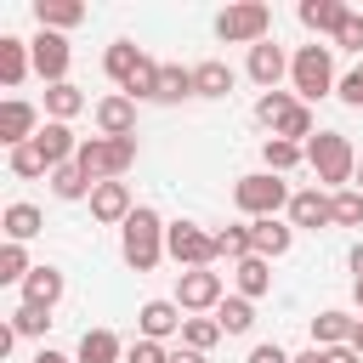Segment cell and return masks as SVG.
<instances>
[{
	"instance_id": "obj_1",
	"label": "cell",
	"mask_w": 363,
	"mask_h": 363,
	"mask_svg": "<svg viewBox=\"0 0 363 363\" xmlns=\"http://www.w3.org/2000/svg\"><path fill=\"white\" fill-rule=\"evenodd\" d=\"M119 255L136 272H153L164 261V221H159V210H147V204L130 210V221L119 227Z\"/></svg>"
},
{
	"instance_id": "obj_2",
	"label": "cell",
	"mask_w": 363,
	"mask_h": 363,
	"mask_svg": "<svg viewBox=\"0 0 363 363\" xmlns=\"http://www.w3.org/2000/svg\"><path fill=\"white\" fill-rule=\"evenodd\" d=\"M102 74L125 91V96H153V79H159V62L142 51V45H130V40H113L108 45V57H102Z\"/></svg>"
},
{
	"instance_id": "obj_3",
	"label": "cell",
	"mask_w": 363,
	"mask_h": 363,
	"mask_svg": "<svg viewBox=\"0 0 363 363\" xmlns=\"http://www.w3.org/2000/svg\"><path fill=\"white\" fill-rule=\"evenodd\" d=\"M74 164H79L91 182H119V176L136 164V136H91V142H79Z\"/></svg>"
},
{
	"instance_id": "obj_4",
	"label": "cell",
	"mask_w": 363,
	"mask_h": 363,
	"mask_svg": "<svg viewBox=\"0 0 363 363\" xmlns=\"http://www.w3.org/2000/svg\"><path fill=\"white\" fill-rule=\"evenodd\" d=\"M306 164L318 170V182H329V187H346V182L357 176V147H352L340 130H318V136L306 142Z\"/></svg>"
},
{
	"instance_id": "obj_5",
	"label": "cell",
	"mask_w": 363,
	"mask_h": 363,
	"mask_svg": "<svg viewBox=\"0 0 363 363\" xmlns=\"http://www.w3.org/2000/svg\"><path fill=\"white\" fill-rule=\"evenodd\" d=\"M289 79H295V96L301 102H318V96H329L335 91V57H329V45H301L295 57H289Z\"/></svg>"
},
{
	"instance_id": "obj_6",
	"label": "cell",
	"mask_w": 363,
	"mask_h": 363,
	"mask_svg": "<svg viewBox=\"0 0 363 363\" xmlns=\"http://www.w3.org/2000/svg\"><path fill=\"white\" fill-rule=\"evenodd\" d=\"M289 187L272 176V170H255V176H238V187H233V204L250 216V221H267V216H278V210H289Z\"/></svg>"
},
{
	"instance_id": "obj_7",
	"label": "cell",
	"mask_w": 363,
	"mask_h": 363,
	"mask_svg": "<svg viewBox=\"0 0 363 363\" xmlns=\"http://www.w3.org/2000/svg\"><path fill=\"white\" fill-rule=\"evenodd\" d=\"M216 34H221L227 45H261V40L272 34V6L238 0V6H227V11L216 17Z\"/></svg>"
},
{
	"instance_id": "obj_8",
	"label": "cell",
	"mask_w": 363,
	"mask_h": 363,
	"mask_svg": "<svg viewBox=\"0 0 363 363\" xmlns=\"http://www.w3.org/2000/svg\"><path fill=\"white\" fill-rule=\"evenodd\" d=\"M164 255L176 261V267H210L216 261V233H204L199 221H170L164 227Z\"/></svg>"
},
{
	"instance_id": "obj_9",
	"label": "cell",
	"mask_w": 363,
	"mask_h": 363,
	"mask_svg": "<svg viewBox=\"0 0 363 363\" xmlns=\"http://www.w3.org/2000/svg\"><path fill=\"white\" fill-rule=\"evenodd\" d=\"M227 301V289H221V272H210V267H193V272H182V284H176V306L182 312H216Z\"/></svg>"
},
{
	"instance_id": "obj_10",
	"label": "cell",
	"mask_w": 363,
	"mask_h": 363,
	"mask_svg": "<svg viewBox=\"0 0 363 363\" xmlns=\"http://www.w3.org/2000/svg\"><path fill=\"white\" fill-rule=\"evenodd\" d=\"M28 57H34V74H40L45 85H62V79H68V40H62V34L40 28V34L28 40Z\"/></svg>"
},
{
	"instance_id": "obj_11",
	"label": "cell",
	"mask_w": 363,
	"mask_h": 363,
	"mask_svg": "<svg viewBox=\"0 0 363 363\" xmlns=\"http://www.w3.org/2000/svg\"><path fill=\"white\" fill-rule=\"evenodd\" d=\"M34 136H40V113H34L23 96L0 102V142H6V147H28Z\"/></svg>"
},
{
	"instance_id": "obj_12",
	"label": "cell",
	"mask_w": 363,
	"mask_h": 363,
	"mask_svg": "<svg viewBox=\"0 0 363 363\" xmlns=\"http://www.w3.org/2000/svg\"><path fill=\"white\" fill-rule=\"evenodd\" d=\"M182 306L176 301H142V312H136V329H142V340H170V335H182Z\"/></svg>"
},
{
	"instance_id": "obj_13",
	"label": "cell",
	"mask_w": 363,
	"mask_h": 363,
	"mask_svg": "<svg viewBox=\"0 0 363 363\" xmlns=\"http://www.w3.org/2000/svg\"><path fill=\"white\" fill-rule=\"evenodd\" d=\"M96 130L102 136H136V96H125V91H113V96H102L96 102Z\"/></svg>"
},
{
	"instance_id": "obj_14",
	"label": "cell",
	"mask_w": 363,
	"mask_h": 363,
	"mask_svg": "<svg viewBox=\"0 0 363 363\" xmlns=\"http://www.w3.org/2000/svg\"><path fill=\"white\" fill-rule=\"evenodd\" d=\"M34 147H40V159L57 170V164H74V153H79V136H74L62 119H45V125H40V136H34Z\"/></svg>"
},
{
	"instance_id": "obj_15",
	"label": "cell",
	"mask_w": 363,
	"mask_h": 363,
	"mask_svg": "<svg viewBox=\"0 0 363 363\" xmlns=\"http://www.w3.org/2000/svg\"><path fill=\"white\" fill-rule=\"evenodd\" d=\"M130 210H136V204H130V187H125V182H96V187H91V216H96V221H108V227L119 221V227H125Z\"/></svg>"
},
{
	"instance_id": "obj_16",
	"label": "cell",
	"mask_w": 363,
	"mask_h": 363,
	"mask_svg": "<svg viewBox=\"0 0 363 363\" xmlns=\"http://www.w3.org/2000/svg\"><path fill=\"white\" fill-rule=\"evenodd\" d=\"M335 221V199L329 193H318V187H301L295 199H289V227H329Z\"/></svg>"
},
{
	"instance_id": "obj_17",
	"label": "cell",
	"mask_w": 363,
	"mask_h": 363,
	"mask_svg": "<svg viewBox=\"0 0 363 363\" xmlns=\"http://www.w3.org/2000/svg\"><path fill=\"white\" fill-rule=\"evenodd\" d=\"M289 74V57H284V45H272V40H261V45H250V79L261 85V91H278V79Z\"/></svg>"
},
{
	"instance_id": "obj_18",
	"label": "cell",
	"mask_w": 363,
	"mask_h": 363,
	"mask_svg": "<svg viewBox=\"0 0 363 363\" xmlns=\"http://www.w3.org/2000/svg\"><path fill=\"white\" fill-rule=\"evenodd\" d=\"M289 244H295V227H284L278 216H267V221H250V250H255L261 261H278V255H289Z\"/></svg>"
},
{
	"instance_id": "obj_19",
	"label": "cell",
	"mask_w": 363,
	"mask_h": 363,
	"mask_svg": "<svg viewBox=\"0 0 363 363\" xmlns=\"http://www.w3.org/2000/svg\"><path fill=\"white\" fill-rule=\"evenodd\" d=\"M352 329H357V318L352 312H340V306H323L318 318H312V346H352Z\"/></svg>"
},
{
	"instance_id": "obj_20",
	"label": "cell",
	"mask_w": 363,
	"mask_h": 363,
	"mask_svg": "<svg viewBox=\"0 0 363 363\" xmlns=\"http://www.w3.org/2000/svg\"><path fill=\"white\" fill-rule=\"evenodd\" d=\"M312 34H340V23L352 17V6H340V0H301V11H295Z\"/></svg>"
},
{
	"instance_id": "obj_21",
	"label": "cell",
	"mask_w": 363,
	"mask_h": 363,
	"mask_svg": "<svg viewBox=\"0 0 363 363\" xmlns=\"http://www.w3.org/2000/svg\"><path fill=\"white\" fill-rule=\"evenodd\" d=\"M57 301H62V272H57V267H34V272L23 278V306H45V312H51Z\"/></svg>"
},
{
	"instance_id": "obj_22",
	"label": "cell",
	"mask_w": 363,
	"mask_h": 363,
	"mask_svg": "<svg viewBox=\"0 0 363 363\" xmlns=\"http://www.w3.org/2000/svg\"><path fill=\"white\" fill-rule=\"evenodd\" d=\"M233 284H238V295H244V301H261V295L272 289V261H261V255H244V261L233 267Z\"/></svg>"
},
{
	"instance_id": "obj_23",
	"label": "cell",
	"mask_w": 363,
	"mask_h": 363,
	"mask_svg": "<svg viewBox=\"0 0 363 363\" xmlns=\"http://www.w3.org/2000/svg\"><path fill=\"white\" fill-rule=\"evenodd\" d=\"M119 357H125V346H119L113 329H85V335H79L74 363H119Z\"/></svg>"
},
{
	"instance_id": "obj_24",
	"label": "cell",
	"mask_w": 363,
	"mask_h": 363,
	"mask_svg": "<svg viewBox=\"0 0 363 363\" xmlns=\"http://www.w3.org/2000/svg\"><path fill=\"white\" fill-rule=\"evenodd\" d=\"M34 23L51 28V34L79 28V23H85V6H79V0H40V6H34Z\"/></svg>"
},
{
	"instance_id": "obj_25",
	"label": "cell",
	"mask_w": 363,
	"mask_h": 363,
	"mask_svg": "<svg viewBox=\"0 0 363 363\" xmlns=\"http://www.w3.org/2000/svg\"><path fill=\"white\" fill-rule=\"evenodd\" d=\"M34 68V57H28V40H17V34H6L0 40V85L11 91V85H23V74Z\"/></svg>"
},
{
	"instance_id": "obj_26",
	"label": "cell",
	"mask_w": 363,
	"mask_h": 363,
	"mask_svg": "<svg viewBox=\"0 0 363 363\" xmlns=\"http://www.w3.org/2000/svg\"><path fill=\"white\" fill-rule=\"evenodd\" d=\"M182 96H193V68L159 62V79H153V96L147 102H182Z\"/></svg>"
},
{
	"instance_id": "obj_27",
	"label": "cell",
	"mask_w": 363,
	"mask_h": 363,
	"mask_svg": "<svg viewBox=\"0 0 363 363\" xmlns=\"http://www.w3.org/2000/svg\"><path fill=\"white\" fill-rule=\"evenodd\" d=\"M0 227H6V244H28V238H34L40 227H45V216H40L34 204H6Z\"/></svg>"
},
{
	"instance_id": "obj_28",
	"label": "cell",
	"mask_w": 363,
	"mask_h": 363,
	"mask_svg": "<svg viewBox=\"0 0 363 363\" xmlns=\"http://www.w3.org/2000/svg\"><path fill=\"white\" fill-rule=\"evenodd\" d=\"M227 91H233V68L221 57H210V62L193 68V96H227Z\"/></svg>"
},
{
	"instance_id": "obj_29",
	"label": "cell",
	"mask_w": 363,
	"mask_h": 363,
	"mask_svg": "<svg viewBox=\"0 0 363 363\" xmlns=\"http://www.w3.org/2000/svg\"><path fill=\"white\" fill-rule=\"evenodd\" d=\"M216 323H221V335H250V329H255V301L227 295V301L216 306Z\"/></svg>"
},
{
	"instance_id": "obj_30",
	"label": "cell",
	"mask_w": 363,
	"mask_h": 363,
	"mask_svg": "<svg viewBox=\"0 0 363 363\" xmlns=\"http://www.w3.org/2000/svg\"><path fill=\"white\" fill-rule=\"evenodd\" d=\"M79 108H85V91H79L74 79H62V85H45V113H51V119H62V125H68Z\"/></svg>"
},
{
	"instance_id": "obj_31",
	"label": "cell",
	"mask_w": 363,
	"mask_h": 363,
	"mask_svg": "<svg viewBox=\"0 0 363 363\" xmlns=\"http://www.w3.org/2000/svg\"><path fill=\"white\" fill-rule=\"evenodd\" d=\"M301 108V96H289V91H261V102H255V119L267 125V130H278L289 113Z\"/></svg>"
},
{
	"instance_id": "obj_32",
	"label": "cell",
	"mask_w": 363,
	"mask_h": 363,
	"mask_svg": "<svg viewBox=\"0 0 363 363\" xmlns=\"http://www.w3.org/2000/svg\"><path fill=\"white\" fill-rule=\"evenodd\" d=\"M261 159H267V170H272V176H284V170H295V164L306 159V147H301V142H284V136H267Z\"/></svg>"
},
{
	"instance_id": "obj_33",
	"label": "cell",
	"mask_w": 363,
	"mask_h": 363,
	"mask_svg": "<svg viewBox=\"0 0 363 363\" xmlns=\"http://www.w3.org/2000/svg\"><path fill=\"white\" fill-rule=\"evenodd\" d=\"M91 187H96V182H91L79 164H57V170H51V193H57V199H91Z\"/></svg>"
},
{
	"instance_id": "obj_34",
	"label": "cell",
	"mask_w": 363,
	"mask_h": 363,
	"mask_svg": "<svg viewBox=\"0 0 363 363\" xmlns=\"http://www.w3.org/2000/svg\"><path fill=\"white\" fill-rule=\"evenodd\" d=\"M244 255H255V250H250V227H221V233H216V261H233V267H238Z\"/></svg>"
},
{
	"instance_id": "obj_35",
	"label": "cell",
	"mask_w": 363,
	"mask_h": 363,
	"mask_svg": "<svg viewBox=\"0 0 363 363\" xmlns=\"http://www.w3.org/2000/svg\"><path fill=\"white\" fill-rule=\"evenodd\" d=\"M216 340H221V323H216V318H187V323H182V346H187V352H210Z\"/></svg>"
},
{
	"instance_id": "obj_36",
	"label": "cell",
	"mask_w": 363,
	"mask_h": 363,
	"mask_svg": "<svg viewBox=\"0 0 363 363\" xmlns=\"http://www.w3.org/2000/svg\"><path fill=\"white\" fill-rule=\"evenodd\" d=\"M28 272H34V267H28V250H23V244H6V250H0V284H23Z\"/></svg>"
},
{
	"instance_id": "obj_37",
	"label": "cell",
	"mask_w": 363,
	"mask_h": 363,
	"mask_svg": "<svg viewBox=\"0 0 363 363\" xmlns=\"http://www.w3.org/2000/svg\"><path fill=\"white\" fill-rule=\"evenodd\" d=\"M335 227H363V193L357 187H340L335 193Z\"/></svg>"
},
{
	"instance_id": "obj_38",
	"label": "cell",
	"mask_w": 363,
	"mask_h": 363,
	"mask_svg": "<svg viewBox=\"0 0 363 363\" xmlns=\"http://www.w3.org/2000/svg\"><path fill=\"white\" fill-rule=\"evenodd\" d=\"M51 329V312L45 306H17L11 312V335H45Z\"/></svg>"
},
{
	"instance_id": "obj_39",
	"label": "cell",
	"mask_w": 363,
	"mask_h": 363,
	"mask_svg": "<svg viewBox=\"0 0 363 363\" xmlns=\"http://www.w3.org/2000/svg\"><path fill=\"white\" fill-rule=\"evenodd\" d=\"M51 164L40 159V147L28 142V147H11V176H45Z\"/></svg>"
},
{
	"instance_id": "obj_40",
	"label": "cell",
	"mask_w": 363,
	"mask_h": 363,
	"mask_svg": "<svg viewBox=\"0 0 363 363\" xmlns=\"http://www.w3.org/2000/svg\"><path fill=\"white\" fill-rule=\"evenodd\" d=\"M125 363H170V352L159 340H130L125 346Z\"/></svg>"
},
{
	"instance_id": "obj_41",
	"label": "cell",
	"mask_w": 363,
	"mask_h": 363,
	"mask_svg": "<svg viewBox=\"0 0 363 363\" xmlns=\"http://www.w3.org/2000/svg\"><path fill=\"white\" fill-rule=\"evenodd\" d=\"M335 96H340L346 108H363V62H357V68H352V74L335 85Z\"/></svg>"
},
{
	"instance_id": "obj_42",
	"label": "cell",
	"mask_w": 363,
	"mask_h": 363,
	"mask_svg": "<svg viewBox=\"0 0 363 363\" xmlns=\"http://www.w3.org/2000/svg\"><path fill=\"white\" fill-rule=\"evenodd\" d=\"M335 45H340V51H363V17H357V11H352V17L340 23V34H335Z\"/></svg>"
},
{
	"instance_id": "obj_43",
	"label": "cell",
	"mask_w": 363,
	"mask_h": 363,
	"mask_svg": "<svg viewBox=\"0 0 363 363\" xmlns=\"http://www.w3.org/2000/svg\"><path fill=\"white\" fill-rule=\"evenodd\" d=\"M244 363H295V357H289V352H284L278 340H261V346H255V352H250Z\"/></svg>"
},
{
	"instance_id": "obj_44",
	"label": "cell",
	"mask_w": 363,
	"mask_h": 363,
	"mask_svg": "<svg viewBox=\"0 0 363 363\" xmlns=\"http://www.w3.org/2000/svg\"><path fill=\"white\" fill-rule=\"evenodd\" d=\"M323 363H363V357H357L352 346H329V352H323Z\"/></svg>"
},
{
	"instance_id": "obj_45",
	"label": "cell",
	"mask_w": 363,
	"mask_h": 363,
	"mask_svg": "<svg viewBox=\"0 0 363 363\" xmlns=\"http://www.w3.org/2000/svg\"><path fill=\"white\" fill-rule=\"evenodd\" d=\"M170 363H210V357H204V352H187V346H182V352H170Z\"/></svg>"
},
{
	"instance_id": "obj_46",
	"label": "cell",
	"mask_w": 363,
	"mask_h": 363,
	"mask_svg": "<svg viewBox=\"0 0 363 363\" xmlns=\"http://www.w3.org/2000/svg\"><path fill=\"white\" fill-rule=\"evenodd\" d=\"M34 363H74V357H62V352H51V346H40V352H34Z\"/></svg>"
},
{
	"instance_id": "obj_47",
	"label": "cell",
	"mask_w": 363,
	"mask_h": 363,
	"mask_svg": "<svg viewBox=\"0 0 363 363\" xmlns=\"http://www.w3.org/2000/svg\"><path fill=\"white\" fill-rule=\"evenodd\" d=\"M352 272H357V278H363V238H357V244H352Z\"/></svg>"
},
{
	"instance_id": "obj_48",
	"label": "cell",
	"mask_w": 363,
	"mask_h": 363,
	"mask_svg": "<svg viewBox=\"0 0 363 363\" xmlns=\"http://www.w3.org/2000/svg\"><path fill=\"white\" fill-rule=\"evenodd\" d=\"M295 363H323V346H312V352H301Z\"/></svg>"
},
{
	"instance_id": "obj_49",
	"label": "cell",
	"mask_w": 363,
	"mask_h": 363,
	"mask_svg": "<svg viewBox=\"0 0 363 363\" xmlns=\"http://www.w3.org/2000/svg\"><path fill=\"white\" fill-rule=\"evenodd\" d=\"M352 352L363 357V318H357V329H352Z\"/></svg>"
},
{
	"instance_id": "obj_50",
	"label": "cell",
	"mask_w": 363,
	"mask_h": 363,
	"mask_svg": "<svg viewBox=\"0 0 363 363\" xmlns=\"http://www.w3.org/2000/svg\"><path fill=\"white\" fill-rule=\"evenodd\" d=\"M352 301H357V312H363V278H352Z\"/></svg>"
},
{
	"instance_id": "obj_51",
	"label": "cell",
	"mask_w": 363,
	"mask_h": 363,
	"mask_svg": "<svg viewBox=\"0 0 363 363\" xmlns=\"http://www.w3.org/2000/svg\"><path fill=\"white\" fill-rule=\"evenodd\" d=\"M357 193H363V159H357Z\"/></svg>"
}]
</instances>
